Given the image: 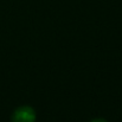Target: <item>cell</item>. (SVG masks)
<instances>
[{
    "label": "cell",
    "instance_id": "7a4b0ae2",
    "mask_svg": "<svg viewBox=\"0 0 122 122\" xmlns=\"http://www.w3.org/2000/svg\"><path fill=\"white\" fill-rule=\"evenodd\" d=\"M91 122H107L106 120H102V119H96V120H92Z\"/></svg>",
    "mask_w": 122,
    "mask_h": 122
},
{
    "label": "cell",
    "instance_id": "6da1fadb",
    "mask_svg": "<svg viewBox=\"0 0 122 122\" xmlns=\"http://www.w3.org/2000/svg\"><path fill=\"white\" fill-rule=\"evenodd\" d=\"M35 120H36V113L31 107L27 106L15 109L12 116L13 122H35Z\"/></svg>",
    "mask_w": 122,
    "mask_h": 122
}]
</instances>
